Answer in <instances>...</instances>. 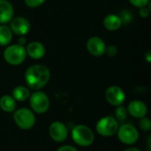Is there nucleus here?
Returning a JSON list of instances; mask_svg holds the SVG:
<instances>
[{"mask_svg":"<svg viewBox=\"0 0 151 151\" xmlns=\"http://www.w3.org/2000/svg\"><path fill=\"white\" fill-rule=\"evenodd\" d=\"M73 142L81 147H89L95 142L94 131L85 125H76L71 131Z\"/></svg>","mask_w":151,"mask_h":151,"instance_id":"nucleus-2","label":"nucleus"},{"mask_svg":"<svg viewBox=\"0 0 151 151\" xmlns=\"http://www.w3.org/2000/svg\"><path fill=\"white\" fill-rule=\"evenodd\" d=\"M129 3L138 8H141L142 6H146L150 3V0H128Z\"/></svg>","mask_w":151,"mask_h":151,"instance_id":"nucleus-22","label":"nucleus"},{"mask_svg":"<svg viewBox=\"0 0 151 151\" xmlns=\"http://www.w3.org/2000/svg\"><path fill=\"white\" fill-rule=\"evenodd\" d=\"M13 34L6 25H0V46H8L12 40Z\"/></svg>","mask_w":151,"mask_h":151,"instance_id":"nucleus-18","label":"nucleus"},{"mask_svg":"<svg viewBox=\"0 0 151 151\" xmlns=\"http://www.w3.org/2000/svg\"><path fill=\"white\" fill-rule=\"evenodd\" d=\"M139 127L144 132H149L151 129V121L148 117H143L140 119L139 121Z\"/></svg>","mask_w":151,"mask_h":151,"instance_id":"nucleus-20","label":"nucleus"},{"mask_svg":"<svg viewBox=\"0 0 151 151\" xmlns=\"http://www.w3.org/2000/svg\"><path fill=\"white\" fill-rule=\"evenodd\" d=\"M119 127V122L114 117L104 116L96 122V131L103 137H111L117 134Z\"/></svg>","mask_w":151,"mask_h":151,"instance_id":"nucleus-6","label":"nucleus"},{"mask_svg":"<svg viewBox=\"0 0 151 151\" xmlns=\"http://www.w3.org/2000/svg\"><path fill=\"white\" fill-rule=\"evenodd\" d=\"M114 114H115V119H117L118 122H124L127 119V116H128L127 107L123 105L117 106Z\"/></svg>","mask_w":151,"mask_h":151,"instance_id":"nucleus-19","label":"nucleus"},{"mask_svg":"<svg viewBox=\"0 0 151 151\" xmlns=\"http://www.w3.org/2000/svg\"><path fill=\"white\" fill-rule=\"evenodd\" d=\"M13 120L18 127L22 130H30L35 125V112L28 108H20L13 112Z\"/></svg>","mask_w":151,"mask_h":151,"instance_id":"nucleus-4","label":"nucleus"},{"mask_svg":"<svg viewBox=\"0 0 151 151\" xmlns=\"http://www.w3.org/2000/svg\"><path fill=\"white\" fill-rule=\"evenodd\" d=\"M144 58L146 59V61L148 62V63H150L151 61V53L150 50H148L146 53H145V55H144Z\"/></svg>","mask_w":151,"mask_h":151,"instance_id":"nucleus-27","label":"nucleus"},{"mask_svg":"<svg viewBox=\"0 0 151 151\" xmlns=\"http://www.w3.org/2000/svg\"><path fill=\"white\" fill-rule=\"evenodd\" d=\"M25 36V35H24ZM24 36H19V39H18V44L19 45H22V46H25L26 42H27V39L24 37Z\"/></svg>","mask_w":151,"mask_h":151,"instance_id":"nucleus-26","label":"nucleus"},{"mask_svg":"<svg viewBox=\"0 0 151 151\" xmlns=\"http://www.w3.org/2000/svg\"><path fill=\"white\" fill-rule=\"evenodd\" d=\"M105 53H107L110 57H115L118 53V48L115 45H110L109 47H106Z\"/></svg>","mask_w":151,"mask_h":151,"instance_id":"nucleus-24","label":"nucleus"},{"mask_svg":"<svg viewBox=\"0 0 151 151\" xmlns=\"http://www.w3.org/2000/svg\"><path fill=\"white\" fill-rule=\"evenodd\" d=\"M50 79V71L48 66L36 64L29 66L25 73L24 80L28 88L40 90L44 88Z\"/></svg>","mask_w":151,"mask_h":151,"instance_id":"nucleus-1","label":"nucleus"},{"mask_svg":"<svg viewBox=\"0 0 151 151\" xmlns=\"http://www.w3.org/2000/svg\"><path fill=\"white\" fill-rule=\"evenodd\" d=\"M30 90L26 86H17L12 91V96L16 102H24L30 96Z\"/></svg>","mask_w":151,"mask_h":151,"instance_id":"nucleus-17","label":"nucleus"},{"mask_svg":"<svg viewBox=\"0 0 151 151\" xmlns=\"http://www.w3.org/2000/svg\"><path fill=\"white\" fill-rule=\"evenodd\" d=\"M0 109L6 113H12L16 110V101L10 95L0 97Z\"/></svg>","mask_w":151,"mask_h":151,"instance_id":"nucleus-16","label":"nucleus"},{"mask_svg":"<svg viewBox=\"0 0 151 151\" xmlns=\"http://www.w3.org/2000/svg\"><path fill=\"white\" fill-rule=\"evenodd\" d=\"M49 134L52 141L56 142H63L68 137V129L61 121H53L49 127Z\"/></svg>","mask_w":151,"mask_h":151,"instance_id":"nucleus-9","label":"nucleus"},{"mask_svg":"<svg viewBox=\"0 0 151 151\" xmlns=\"http://www.w3.org/2000/svg\"><path fill=\"white\" fill-rule=\"evenodd\" d=\"M14 10L8 0H0V24L5 25L13 18Z\"/></svg>","mask_w":151,"mask_h":151,"instance_id":"nucleus-14","label":"nucleus"},{"mask_svg":"<svg viewBox=\"0 0 151 151\" xmlns=\"http://www.w3.org/2000/svg\"><path fill=\"white\" fill-rule=\"evenodd\" d=\"M123 151H142L140 149L136 148V147H129L126 150H124Z\"/></svg>","mask_w":151,"mask_h":151,"instance_id":"nucleus-28","label":"nucleus"},{"mask_svg":"<svg viewBox=\"0 0 151 151\" xmlns=\"http://www.w3.org/2000/svg\"><path fill=\"white\" fill-rule=\"evenodd\" d=\"M25 48H26L27 56L30 57L35 60L42 58L46 53L45 46L41 42L38 41H34L29 42Z\"/></svg>","mask_w":151,"mask_h":151,"instance_id":"nucleus-13","label":"nucleus"},{"mask_svg":"<svg viewBox=\"0 0 151 151\" xmlns=\"http://www.w3.org/2000/svg\"><path fill=\"white\" fill-rule=\"evenodd\" d=\"M117 136L119 142L125 145H134L139 140V131L133 124H123L119 127L117 131Z\"/></svg>","mask_w":151,"mask_h":151,"instance_id":"nucleus-5","label":"nucleus"},{"mask_svg":"<svg viewBox=\"0 0 151 151\" xmlns=\"http://www.w3.org/2000/svg\"><path fill=\"white\" fill-rule=\"evenodd\" d=\"M104 97L109 104L117 107L123 104L126 100V94L120 87L111 86L105 90Z\"/></svg>","mask_w":151,"mask_h":151,"instance_id":"nucleus-8","label":"nucleus"},{"mask_svg":"<svg viewBox=\"0 0 151 151\" xmlns=\"http://www.w3.org/2000/svg\"><path fill=\"white\" fill-rule=\"evenodd\" d=\"M148 5L142 6V7L139 8V14H140V16L142 18H148L150 16V8L148 7Z\"/></svg>","mask_w":151,"mask_h":151,"instance_id":"nucleus-23","label":"nucleus"},{"mask_svg":"<svg viewBox=\"0 0 151 151\" xmlns=\"http://www.w3.org/2000/svg\"><path fill=\"white\" fill-rule=\"evenodd\" d=\"M9 27L11 28L12 34L19 36H24L30 31L31 24L27 19L19 16L11 19Z\"/></svg>","mask_w":151,"mask_h":151,"instance_id":"nucleus-10","label":"nucleus"},{"mask_svg":"<svg viewBox=\"0 0 151 151\" xmlns=\"http://www.w3.org/2000/svg\"><path fill=\"white\" fill-rule=\"evenodd\" d=\"M57 151H79L75 147L71 146V145H63L60 146Z\"/></svg>","mask_w":151,"mask_h":151,"instance_id":"nucleus-25","label":"nucleus"},{"mask_svg":"<svg viewBox=\"0 0 151 151\" xmlns=\"http://www.w3.org/2000/svg\"><path fill=\"white\" fill-rule=\"evenodd\" d=\"M127 110L130 116H132L134 119H139L143 117H146L148 113V107L146 104L140 100L131 101L128 104Z\"/></svg>","mask_w":151,"mask_h":151,"instance_id":"nucleus-12","label":"nucleus"},{"mask_svg":"<svg viewBox=\"0 0 151 151\" xmlns=\"http://www.w3.org/2000/svg\"><path fill=\"white\" fill-rule=\"evenodd\" d=\"M106 47L104 41L98 36L90 37L86 43L87 50L94 57H102L105 53Z\"/></svg>","mask_w":151,"mask_h":151,"instance_id":"nucleus-11","label":"nucleus"},{"mask_svg":"<svg viewBox=\"0 0 151 151\" xmlns=\"http://www.w3.org/2000/svg\"><path fill=\"white\" fill-rule=\"evenodd\" d=\"M28 99L31 110L35 113L43 114L50 109V99L48 96L41 90H36L30 94Z\"/></svg>","mask_w":151,"mask_h":151,"instance_id":"nucleus-7","label":"nucleus"},{"mask_svg":"<svg viewBox=\"0 0 151 151\" xmlns=\"http://www.w3.org/2000/svg\"><path fill=\"white\" fill-rule=\"evenodd\" d=\"M4 61L11 65H21L27 58L25 46L16 44H9L3 52Z\"/></svg>","mask_w":151,"mask_h":151,"instance_id":"nucleus-3","label":"nucleus"},{"mask_svg":"<svg viewBox=\"0 0 151 151\" xmlns=\"http://www.w3.org/2000/svg\"><path fill=\"white\" fill-rule=\"evenodd\" d=\"M46 0H24L26 5L29 8H36L44 4Z\"/></svg>","mask_w":151,"mask_h":151,"instance_id":"nucleus-21","label":"nucleus"},{"mask_svg":"<svg viewBox=\"0 0 151 151\" xmlns=\"http://www.w3.org/2000/svg\"><path fill=\"white\" fill-rule=\"evenodd\" d=\"M122 23L123 21L121 19V17L114 13L106 15L103 21V25L104 28L108 31H116L119 29L120 27L122 26Z\"/></svg>","mask_w":151,"mask_h":151,"instance_id":"nucleus-15","label":"nucleus"}]
</instances>
